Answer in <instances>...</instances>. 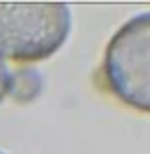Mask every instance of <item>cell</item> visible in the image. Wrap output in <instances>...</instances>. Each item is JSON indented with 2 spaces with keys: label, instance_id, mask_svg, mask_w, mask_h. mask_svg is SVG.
Returning a JSON list of instances; mask_svg holds the SVG:
<instances>
[{
  "label": "cell",
  "instance_id": "cell-5",
  "mask_svg": "<svg viewBox=\"0 0 150 154\" xmlns=\"http://www.w3.org/2000/svg\"><path fill=\"white\" fill-rule=\"evenodd\" d=\"M0 154H2V152H0Z\"/></svg>",
  "mask_w": 150,
  "mask_h": 154
},
{
  "label": "cell",
  "instance_id": "cell-2",
  "mask_svg": "<svg viewBox=\"0 0 150 154\" xmlns=\"http://www.w3.org/2000/svg\"><path fill=\"white\" fill-rule=\"evenodd\" d=\"M103 76L111 93L146 113L150 107V14L142 12L111 37L105 49Z\"/></svg>",
  "mask_w": 150,
  "mask_h": 154
},
{
  "label": "cell",
  "instance_id": "cell-3",
  "mask_svg": "<svg viewBox=\"0 0 150 154\" xmlns=\"http://www.w3.org/2000/svg\"><path fill=\"white\" fill-rule=\"evenodd\" d=\"M43 91V78L35 68H19L8 76V91L17 103H31Z\"/></svg>",
  "mask_w": 150,
  "mask_h": 154
},
{
  "label": "cell",
  "instance_id": "cell-4",
  "mask_svg": "<svg viewBox=\"0 0 150 154\" xmlns=\"http://www.w3.org/2000/svg\"><path fill=\"white\" fill-rule=\"evenodd\" d=\"M8 76H11V72L6 68L4 60L0 58V103H2V99L6 97V91H8Z\"/></svg>",
  "mask_w": 150,
  "mask_h": 154
},
{
  "label": "cell",
  "instance_id": "cell-1",
  "mask_svg": "<svg viewBox=\"0 0 150 154\" xmlns=\"http://www.w3.org/2000/svg\"><path fill=\"white\" fill-rule=\"evenodd\" d=\"M72 17L64 2H0V56L39 62L68 39Z\"/></svg>",
  "mask_w": 150,
  "mask_h": 154
}]
</instances>
